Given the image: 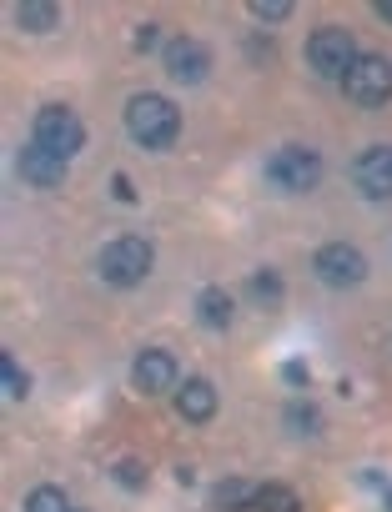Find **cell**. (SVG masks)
<instances>
[{"mask_svg": "<svg viewBox=\"0 0 392 512\" xmlns=\"http://www.w3.org/2000/svg\"><path fill=\"white\" fill-rule=\"evenodd\" d=\"M126 136L141 146V151H171L176 136H181V111L171 96L161 91H136L126 101Z\"/></svg>", "mask_w": 392, "mask_h": 512, "instance_id": "obj_1", "label": "cell"}, {"mask_svg": "<svg viewBox=\"0 0 392 512\" xmlns=\"http://www.w3.org/2000/svg\"><path fill=\"white\" fill-rule=\"evenodd\" d=\"M151 267H156V251H151V241H146V236H136V231L111 236V241L101 246V256H96L101 282H106V287H116V292H136V287L151 277Z\"/></svg>", "mask_w": 392, "mask_h": 512, "instance_id": "obj_2", "label": "cell"}, {"mask_svg": "<svg viewBox=\"0 0 392 512\" xmlns=\"http://www.w3.org/2000/svg\"><path fill=\"white\" fill-rule=\"evenodd\" d=\"M31 141L46 146V151H56L61 161H76V156L86 151V121H81L76 106H66V101H46V106L36 111V131H31Z\"/></svg>", "mask_w": 392, "mask_h": 512, "instance_id": "obj_3", "label": "cell"}, {"mask_svg": "<svg viewBox=\"0 0 392 512\" xmlns=\"http://www.w3.org/2000/svg\"><path fill=\"white\" fill-rule=\"evenodd\" d=\"M267 181L282 191V196H307L322 186V151L317 146H277L272 161H267Z\"/></svg>", "mask_w": 392, "mask_h": 512, "instance_id": "obj_4", "label": "cell"}, {"mask_svg": "<svg viewBox=\"0 0 392 512\" xmlns=\"http://www.w3.org/2000/svg\"><path fill=\"white\" fill-rule=\"evenodd\" d=\"M357 56L362 51L352 46V31H342V26H322V31L307 36V66L322 81H347V71L357 66Z\"/></svg>", "mask_w": 392, "mask_h": 512, "instance_id": "obj_5", "label": "cell"}, {"mask_svg": "<svg viewBox=\"0 0 392 512\" xmlns=\"http://www.w3.org/2000/svg\"><path fill=\"white\" fill-rule=\"evenodd\" d=\"M312 272H317L322 287L352 292V287L367 282V256H362L352 241H327V246H317V256H312Z\"/></svg>", "mask_w": 392, "mask_h": 512, "instance_id": "obj_6", "label": "cell"}, {"mask_svg": "<svg viewBox=\"0 0 392 512\" xmlns=\"http://www.w3.org/2000/svg\"><path fill=\"white\" fill-rule=\"evenodd\" d=\"M342 91H347L357 106H387V101H392V61L377 56V51H362L357 66L347 71Z\"/></svg>", "mask_w": 392, "mask_h": 512, "instance_id": "obj_7", "label": "cell"}, {"mask_svg": "<svg viewBox=\"0 0 392 512\" xmlns=\"http://www.w3.org/2000/svg\"><path fill=\"white\" fill-rule=\"evenodd\" d=\"M161 66L176 86H207L212 76V46L196 41V36H171L161 51Z\"/></svg>", "mask_w": 392, "mask_h": 512, "instance_id": "obj_8", "label": "cell"}, {"mask_svg": "<svg viewBox=\"0 0 392 512\" xmlns=\"http://www.w3.org/2000/svg\"><path fill=\"white\" fill-rule=\"evenodd\" d=\"M131 387L141 397H161V392H176L181 377H176V357L166 347H146L136 362H131Z\"/></svg>", "mask_w": 392, "mask_h": 512, "instance_id": "obj_9", "label": "cell"}, {"mask_svg": "<svg viewBox=\"0 0 392 512\" xmlns=\"http://www.w3.org/2000/svg\"><path fill=\"white\" fill-rule=\"evenodd\" d=\"M352 186L367 201H392V146H367L352 161Z\"/></svg>", "mask_w": 392, "mask_h": 512, "instance_id": "obj_10", "label": "cell"}, {"mask_svg": "<svg viewBox=\"0 0 392 512\" xmlns=\"http://www.w3.org/2000/svg\"><path fill=\"white\" fill-rule=\"evenodd\" d=\"M16 166H21V181H31V186H41V191H56V186L66 181V171H71V161H61L56 151H46V146H36V141L21 146Z\"/></svg>", "mask_w": 392, "mask_h": 512, "instance_id": "obj_11", "label": "cell"}, {"mask_svg": "<svg viewBox=\"0 0 392 512\" xmlns=\"http://www.w3.org/2000/svg\"><path fill=\"white\" fill-rule=\"evenodd\" d=\"M217 407H222V397H217V387L207 382V377H186L181 387H176V412H181V422H212L217 417Z\"/></svg>", "mask_w": 392, "mask_h": 512, "instance_id": "obj_12", "label": "cell"}, {"mask_svg": "<svg viewBox=\"0 0 392 512\" xmlns=\"http://www.w3.org/2000/svg\"><path fill=\"white\" fill-rule=\"evenodd\" d=\"M196 322H202L207 332H232L237 322V297L227 287H202L196 292Z\"/></svg>", "mask_w": 392, "mask_h": 512, "instance_id": "obj_13", "label": "cell"}, {"mask_svg": "<svg viewBox=\"0 0 392 512\" xmlns=\"http://www.w3.org/2000/svg\"><path fill=\"white\" fill-rule=\"evenodd\" d=\"M282 427H287V437L312 442V437L322 432V407H317L312 397H287V407H282Z\"/></svg>", "mask_w": 392, "mask_h": 512, "instance_id": "obj_14", "label": "cell"}, {"mask_svg": "<svg viewBox=\"0 0 392 512\" xmlns=\"http://www.w3.org/2000/svg\"><path fill=\"white\" fill-rule=\"evenodd\" d=\"M16 26L26 36H51L61 26V6H51V0H26V6H16Z\"/></svg>", "mask_w": 392, "mask_h": 512, "instance_id": "obj_15", "label": "cell"}, {"mask_svg": "<svg viewBox=\"0 0 392 512\" xmlns=\"http://www.w3.org/2000/svg\"><path fill=\"white\" fill-rule=\"evenodd\" d=\"M0 392H6V402H26L31 397V372L16 362V352H0Z\"/></svg>", "mask_w": 392, "mask_h": 512, "instance_id": "obj_16", "label": "cell"}, {"mask_svg": "<svg viewBox=\"0 0 392 512\" xmlns=\"http://www.w3.org/2000/svg\"><path fill=\"white\" fill-rule=\"evenodd\" d=\"M247 292H252V302H257V307H282L287 282H282V272H277V267H262V272H252Z\"/></svg>", "mask_w": 392, "mask_h": 512, "instance_id": "obj_17", "label": "cell"}, {"mask_svg": "<svg viewBox=\"0 0 392 512\" xmlns=\"http://www.w3.org/2000/svg\"><path fill=\"white\" fill-rule=\"evenodd\" d=\"M252 512H302V497L292 487H282V482H267V487H257Z\"/></svg>", "mask_w": 392, "mask_h": 512, "instance_id": "obj_18", "label": "cell"}, {"mask_svg": "<svg viewBox=\"0 0 392 512\" xmlns=\"http://www.w3.org/2000/svg\"><path fill=\"white\" fill-rule=\"evenodd\" d=\"M212 502H217V507H232V512H242V507H252V502H257V487H252L247 477H227V482H217Z\"/></svg>", "mask_w": 392, "mask_h": 512, "instance_id": "obj_19", "label": "cell"}, {"mask_svg": "<svg viewBox=\"0 0 392 512\" xmlns=\"http://www.w3.org/2000/svg\"><path fill=\"white\" fill-rule=\"evenodd\" d=\"M26 512H76V507L66 502V492L56 482H46V487H31L26 492Z\"/></svg>", "mask_w": 392, "mask_h": 512, "instance_id": "obj_20", "label": "cell"}, {"mask_svg": "<svg viewBox=\"0 0 392 512\" xmlns=\"http://www.w3.org/2000/svg\"><path fill=\"white\" fill-rule=\"evenodd\" d=\"M111 477H116V482H121L126 492H141L151 472H146V462H136V457H121V462L111 467Z\"/></svg>", "mask_w": 392, "mask_h": 512, "instance_id": "obj_21", "label": "cell"}, {"mask_svg": "<svg viewBox=\"0 0 392 512\" xmlns=\"http://www.w3.org/2000/svg\"><path fill=\"white\" fill-rule=\"evenodd\" d=\"M252 21H262V26H282L287 16H292V0H252Z\"/></svg>", "mask_w": 392, "mask_h": 512, "instance_id": "obj_22", "label": "cell"}, {"mask_svg": "<svg viewBox=\"0 0 392 512\" xmlns=\"http://www.w3.org/2000/svg\"><path fill=\"white\" fill-rule=\"evenodd\" d=\"M282 382H287L292 392H307V387H312V367L292 357V362H282Z\"/></svg>", "mask_w": 392, "mask_h": 512, "instance_id": "obj_23", "label": "cell"}, {"mask_svg": "<svg viewBox=\"0 0 392 512\" xmlns=\"http://www.w3.org/2000/svg\"><path fill=\"white\" fill-rule=\"evenodd\" d=\"M111 191H116V201H121V206H136V181H131L126 171H116V176H111Z\"/></svg>", "mask_w": 392, "mask_h": 512, "instance_id": "obj_24", "label": "cell"}, {"mask_svg": "<svg viewBox=\"0 0 392 512\" xmlns=\"http://www.w3.org/2000/svg\"><path fill=\"white\" fill-rule=\"evenodd\" d=\"M131 46H136L141 56L156 51V46H161V26H136V41H131Z\"/></svg>", "mask_w": 392, "mask_h": 512, "instance_id": "obj_25", "label": "cell"}, {"mask_svg": "<svg viewBox=\"0 0 392 512\" xmlns=\"http://www.w3.org/2000/svg\"><path fill=\"white\" fill-rule=\"evenodd\" d=\"M372 11H377V21H387V26H392V0H377Z\"/></svg>", "mask_w": 392, "mask_h": 512, "instance_id": "obj_26", "label": "cell"}, {"mask_svg": "<svg viewBox=\"0 0 392 512\" xmlns=\"http://www.w3.org/2000/svg\"><path fill=\"white\" fill-rule=\"evenodd\" d=\"M382 507H387V512H392V487H382Z\"/></svg>", "mask_w": 392, "mask_h": 512, "instance_id": "obj_27", "label": "cell"}]
</instances>
